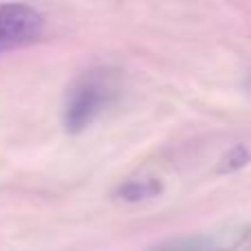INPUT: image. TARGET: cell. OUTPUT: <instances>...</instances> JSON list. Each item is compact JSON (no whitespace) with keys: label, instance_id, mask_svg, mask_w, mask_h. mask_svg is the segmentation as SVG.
<instances>
[{"label":"cell","instance_id":"6da1fadb","mask_svg":"<svg viewBox=\"0 0 251 251\" xmlns=\"http://www.w3.org/2000/svg\"><path fill=\"white\" fill-rule=\"evenodd\" d=\"M110 97V79L101 71L86 73L71 91L64 110V126L71 134L82 132L101 113Z\"/></svg>","mask_w":251,"mask_h":251},{"label":"cell","instance_id":"7a4b0ae2","mask_svg":"<svg viewBox=\"0 0 251 251\" xmlns=\"http://www.w3.org/2000/svg\"><path fill=\"white\" fill-rule=\"evenodd\" d=\"M42 13L31 4H0V55L35 42L42 33Z\"/></svg>","mask_w":251,"mask_h":251},{"label":"cell","instance_id":"3957f363","mask_svg":"<svg viewBox=\"0 0 251 251\" xmlns=\"http://www.w3.org/2000/svg\"><path fill=\"white\" fill-rule=\"evenodd\" d=\"M161 192V183L154 178H141V181H128L117 190V199L124 201H146Z\"/></svg>","mask_w":251,"mask_h":251},{"label":"cell","instance_id":"277c9868","mask_svg":"<svg viewBox=\"0 0 251 251\" xmlns=\"http://www.w3.org/2000/svg\"><path fill=\"white\" fill-rule=\"evenodd\" d=\"M249 159H251V154H249L247 148H243V146L231 148L229 154L223 159V161H225V165H223V172H234V170H240L243 165L249 163Z\"/></svg>","mask_w":251,"mask_h":251}]
</instances>
